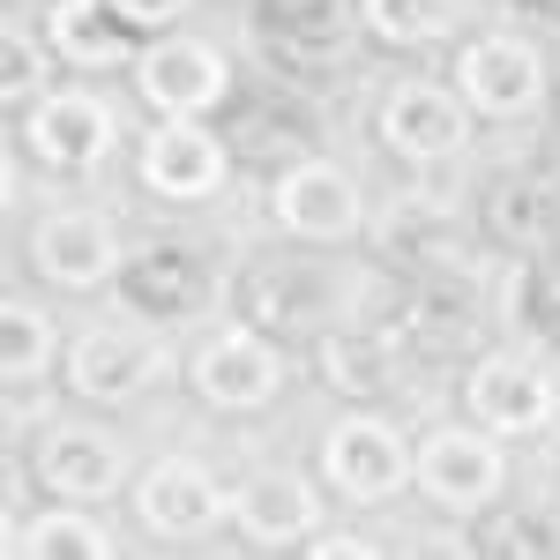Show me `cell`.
Here are the masks:
<instances>
[{"mask_svg": "<svg viewBox=\"0 0 560 560\" xmlns=\"http://www.w3.org/2000/svg\"><path fill=\"white\" fill-rule=\"evenodd\" d=\"M255 314H269V322H292V329H306L322 306H329V277L322 269H255Z\"/></svg>", "mask_w": 560, "mask_h": 560, "instance_id": "21", "label": "cell"}, {"mask_svg": "<svg viewBox=\"0 0 560 560\" xmlns=\"http://www.w3.org/2000/svg\"><path fill=\"white\" fill-rule=\"evenodd\" d=\"M8 553H23V560H113L120 546H113L105 523L83 516V501H68V509H45L23 530H8Z\"/></svg>", "mask_w": 560, "mask_h": 560, "instance_id": "18", "label": "cell"}, {"mask_svg": "<svg viewBox=\"0 0 560 560\" xmlns=\"http://www.w3.org/2000/svg\"><path fill=\"white\" fill-rule=\"evenodd\" d=\"M306 553L314 560H374V546L351 538V530H322V538H306Z\"/></svg>", "mask_w": 560, "mask_h": 560, "instance_id": "28", "label": "cell"}, {"mask_svg": "<svg viewBox=\"0 0 560 560\" xmlns=\"http://www.w3.org/2000/svg\"><path fill=\"white\" fill-rule=\"evenodd\" d=\"M232 179V150L202 120H158L142 135V187L165 202H202Z\"/></svg>", "mask_w": 560, "mask_h": 560, "instance_id": "9", "label": "cell"}, {"mask_svg": "<svg viewBox=\"0 0 560 560\" xmlns=\"http://www.w3.org/2000/svg\"><path fill=\"white\" fill-rule=\"evenodd\" d=\"M374 232H382L388 247H404V255H441L448 232H456V217L441 210V202H419V195H411V202H396Z\"/></svg>", "mask_w": 560, "mask_h": 560, "instance_id": "24", "label": "cell"}, {"mask_svg": "<svg viewBox=\"0 0 560 560\" xmlns=\"http://www.w3.org/2000/svg\"><path fill=\"white\" fill-rule=\"evenodd\" d=\"M187 388L210 411H261L284 388V359L261 329H217L210 345L187 359Z\"/></svg>", "mask_w": 560, "mask_h": 560, "instance_id": "6", "label": "cell"}, {"mask_svg": "<svg viewBox=\"0 0 560 560\" xmlns=\"http://www.w3.org/2000/svg\"><path fill=\"white\" fill-rule=\"evenodd\" d=\"M486 553H560V523L546 516V509L493 516V530H486Z\"/></svg>", "mask_w": 560, "mask_h": 560, "instance_id": "26", "label": "cell"}, {"mask_svg": "<svg viewBox=\"0 0 560 560\" xmlns=\"http://www.w3.org/2000/svg\"><path fill=\"white\" fill-rule=\"evenodd\" d=\"M538 255H546V277H553V292H560V217H553V232H546V247H538Z\"/></svg>", "mask_w": 560, "mask_h": 560, "instance_id": "29", "label": "cell"}, {"mask_svg": "<svg viewBox=\"0 0 560 560\" xmlns=\"http://www.w3.org/2000/svg\"><path fill=\"white\" fill-rule=\"evenodd\" d=\"M359 15L382 45H427L448 31V0H359Z\"/></svg>", "mask_w": 560, "mask_h": 560, "instance_id": "23", "label": "cell"}, {"mask_svg": "<svg viewBox=\"0 0 560 560\" xmlns=\"http://www.w3.org/2000/svg\"><path fill=\"white\" fill-rule=\"evenodd\" d=\"M45 68H52L45 45L23 38V31L8 23V31H0V97H8V113H23V97H31V105L45 97Z\"/></svg>", "mask_w": 560, "mask_h": 560, "instance_id": "25", "label": "cell"}, {"mask_svg": "<svg viewBox=\"0 0 560 560\" xmlns=\"http://www.w3.org/2000/svg\"><path fill=\"white\" fill-rule=\"evenodd\" d=\"M31 255H38V269L60 284V292H97V284H113V277L128 269L113 217H97V210H60V217H45L38 240H31Z\"/></svg>", "mask_w": 560, "mask_h": 560, "instance_id": "10", "label": "cell"}, {"mask_svg": "<svg viewBox=\"0 0 560 560\" xmlns=\"http://www.w3.org/2000/svg\"><path fill=\"white\" fill-rule=\"evenodd\" d=\"M322 374L345 388V396H374V388L388 382V345L382 337H351V329H337V337H322Z\"/></svg>", "mask_w": 560, "mask_h": 560, "instance_id": "22", "label": "cell"}, {"mask_svg": "<svg viewBox=\"0 0 560 560\" xmlns=\"http://www.w3.org/2000/svg\"><path fill=\"white\" fill-rule=\"evenodd\" d=\"M456 90L464 105L486 113V120H516V113H538L546 105V52L516 31H493V38H471L464 60H456Z\"/></svg>", "mask_w": 560, "mask_h": 560, "instance_id": "4", "label": "cell"}, {"mask_svg": "<svg viewBox=\"0 0 560 560\" xmlns=\"http://www.w3.org/2000/svg\"><path fill=\"white\" fill-rule=\"evenodd\" d=\"M382 142L404 165H441V158H456V150L471 142V105H464V90L427 83V75L396 83L382 97Z\"/></svg>", "mask_w": 560, "mask_h": 560, "instance_id": "5", "label": "cell"}, {"mask_svg": "<svg viewBox=\"0 0 560 560\" xmlns=\"http://www.w3.org/2000/svg\"><path fill=\"white\" fill-rule=\"evenodd\" d=\"M202 292H210V269H202L195 247H179V240H150V247L120 269V300H128L135 314H158V322L202 306Z\"/></svg>", "mask_w": 560, "mask_h": 560, "instance_id": "16", "label": "cell"}, {"mask_svg": "<svg viewBox=\"0 0 560 560\" xmlns=\"http://www.w3.org/2000/svg\"><path fill=\"white\" fill-rule=\"evenodd\" d=\"M52 359H60V337H52V322L38 306H23V300L0 306V374H8V388L38 382Z\"/></svg>", "mask_w": 560, "mask_h": 560, "instance_id": "20", "label": "cell"}, {"mask_svg": "<svg viewBox=\"0 0 560 560\" xmlns=\"http://www.w3.org/2000/svg\"><path fill=\"white\" fill-rule=\"evenodd\" d=\"M187 8H195V0H113V15H120L128 31H173Z\"/></svg>", "mask_w": 560, "mask_h": 560, "instance_id": "27", "label": "cell"}, {"mask_svg": "<svg viewBox=\"0 0 560 560\" xmlns=\"http://www.w3.org/2000/svg\"><path fill=\"white\" fill-rule=\"evenodd\" d=\"M135 516L142 530H158V538H202L217 523L232 516V493L217 486L210 464H195V456H158L142 486H135Z\"/></svg>", "mask_w": 560, "mask_h": 560, "instance_id": "7", "label": "cell"}, {"mask_svg": "<svg viewBox=\"0 0 560 560\" xmlns=\"http://www.w3.org/2000/svg\"><path fill=\"white\" fill-rule=\"evenodd\" d=\"M135 90L165 120H202L210 105H224V90H232V60L210 38L158 31V38L142 45V60H135Z\"/></svg>", "mask_w": 560, "mask_h": 560, "instance_id": "2", "label": "cell"}, {"mask_svg": "<svg viewBox=\"0 0 560 560\" xmlns=\"http://www.w3.org/2000/svg\"><path fill=\"white\" fill-rule=\"evenodd\" d=\"M232 523L255 553H277V546H306L314 523H322V501L300 471H255L240 493H232Z\"/></svg>", "mask_w": 560, "mask_h": 560, "instance_id": "14", "label": "cell"}, {"mask_svg": "<svg viewBox=\"0 0 560 560\" xmlns=\"http://www.w3.org/2000/svg\"><path fill=\"white\" fill-rule=\"evenodd\" d=\"M359 217H366L359 179L345 165H329V158H306V165H292L277 179V224L300 232V240H351Z\"/></svg>", "mask_w": 560, "mask_h": 560, "instance_id": "11", "label": "cell"}, {"mask_svg": "<svg viewBox=\"0 0 560 560\" xmlns=\"http://www.w3.org/2000/svg\"><path fill=\"white\" fill-rule=\"evenodd\" d=\"M322 478H329V493H345L351 509H374V501H396L411 486V448H404V433L388 419L351 411L322 441Z\"/></svg>", "mask_w": 560, "mask_h": 560, "instance_id": "3", "label": "cell"}, {"mask_svg": "<svg viewBox=\"0 0 560 560\" xmlns=\"http://www.w3.org/2000/svg\"><path fill=\"white\" fill-rule=\"evenodd\" d=\"M45 38L68 68H128L135 60V31L113 15V0H60Z\"/></svg>", "mask_w": 560, "mask_h": 560, "instance_id": "17", "label": "cell"}, {"mask_svg": "<svg viewBox=\"0 0 560 560\" xmlns=\"http://www.w3.org/2000/svg\"><path fill=\"white\" fill-rule=\"evenodd\" d=\"M60 366H68V388H75L83 404H128V396H142L150 374H158L150 345H135L128 329H83L75 345L60 351Z\"/></svg>", "mask_w": 560, "mask_h": 560, "instance_id": "15", "label": "cell"}, {"mask_svg": "<svg viewBox=\"0 0 560 560\" xmlns=\"http://www.w3.org/2000/svg\"><path fill=\"white\" fill-rule=\"evenodd\" d=\"M38 478L60 493V501H113L128 486V448L97 427H52L38 441Z\"/></svg>", "mask_w": 560, "mask_h": 560, "instance_id": "12", "label": "cell"}, {"mask_svg": "<svg viewBox=\"0 0 560 560\" xmlns=\"http://www.w3.org/2000/svg\"><path fill=\"white\" fill-rule=\"evenodd\" d=\"M23 128H31V150H38L45 165L83 173V165H97L113 150V105L90 97V90H45Z\"/></svg>", "mask_w": 560, "mask_h": 560, "instance_id": "13", "label": "cell"}, {"mask_svg": "<svg viewBox=\"0 0 560 560\" xmlns=\"http://www.w3.org/2000/svg\"><path fill=\"white\" fill-rule=\"evenodd\" d=\"M553 217H560V187H546V179H501V187H493V202H486L493 240H509V247H523V255H538V247H546Z\"/></svg>", "mask_w": 560, "mask_h": 560, "instance_id": "19", "label": "cell"}, {"mask_svg": "<svg viewBox=\"0 0 560 560\" xmlns=\"http://www.w3.org/2000/svg\"><path fill=\"white\" fill-rule=\"evenodd\" d=\"M411 486L427 493L433 509H448V516H478V509H493L501 486H509L501 433H486V427H433L427 441H419V456H411Z\"/></svg>", "mask_w": 560, "mask_h": 560, "instance_id": "1", "label": "cell"}, {"mask_svg": "<svg viewBox=\"0 0 560 560\" xmlns=\"http://www.w3.org/2000/svg\"><path fill=\"white\" fill-rule=\"evenodd\" d=\"M464 404L486 433L501 441H530L560 419V388L530 366V359H478L471 382H464Z\"/></svg>", "mask_w": 560, "mask_h": 560, "instance_id": "8", "label": "cell"}]
</instances>
